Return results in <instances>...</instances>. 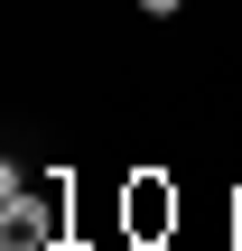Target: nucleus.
Wrapping results in <instances>:
<instances>
[{
	"label": "nucleus",
	"mask_w": 242,
	"mask_h": 251,
	"mask_svg": "<svg viewBox=\"0 0 242 251\" xmlns=\"http://www.w3.org/2000/svg\"><path fill=\"white\" fill-rule=\"evenodd\" d=\"M65 242V186H28L19 168L0 177V251H56Z\"/></svg>",
	"instance_id": "nucleus-1"
},
{
	"label": "nucleus",
	"mask_w": 242,
	"mask_h": 251,
	"mask_svg": "<svg viewBox=\"0 0 242 251\" xmlns=\"http://www.w3.org/2000/svg\"><path fill=\"white\" fill-rule=\"evenodd\" d=\"M168 233H177V186H168V177H131V186H121V242L159 251Z\"/></svg>",
	"instance_id": "nucleus-2"
},
{
	"label": "nucleus",
	"mask_w": 242,
	"mask_h": 251,
	"mask_svg": "<svg viewBox=\"0 0 242 251\" xmlns=\"http://www.w3.org/2000/svg\"><path fill=\"white\" fill-rule=\"evenodd\" d=\"M177 9H187V0H140V19H177Z\"/></svg>",
	"instance_id": "nucleus-3"
},
{
	"label": "nucleus",
	"mask_w": 242,
	"mask_h": 251,
	"mask_svg": "<svg viewBox=\"0 0 242 251\" xmlns=\"http://www.w3.org/2000/svg\"><path fill=\"white\" fill-rule=\"evenodd\" d=\"M56 251H65V242H56Z\"/></svg>",
	"instance_id": "nucleus-4"
}]
</instances>
